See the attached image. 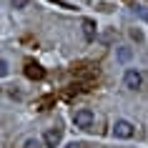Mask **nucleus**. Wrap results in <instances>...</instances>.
<instances>
[{
	"label": "nucleus",
	"instance_id": "1",
	"mask_svg": "<svg viewBox=\"0 0 148 148\" xmlns=\"http://www.w3.org/2000/svg\"><path fill=\"white\" fill-rule=\"evenodd\" d=\"M73 123H75V128H83V131H88L90 125H93V110L90 108H80L73 113Z\"/></svg>",
	"mask_w": 148,
	"mask_h": 148
},
{
	"label": "nucleus",
	"instance_id": "2",
	"mask_svg": "<svg viewBox=\"0 0 148 148\" xmlns=\"http://www.w3.org/2000/svg\"><path fill=\"white\" fill-rule=\"evenodd\" d=\"M123 86L128 88V90H138V88L143 86V73L136 70V68H128L125 75H123Z\"/></svg>",
	"mask_w": 148,
	"mask_h": 148
},
{
	"label": "nucleus",
	"instance_id": "3",
	"mask_svg": "<svg viewBox=\"0 0 148 148\" xmlns=\"http://www.w3.org/2000/svg\"><path fill=\"white\" fill-rule=\"evenodd\" d=\"M113 136H116V138H131L133 136V123L131 121H123V118L116 121V123H113Z\"/></svg>",
	"mask_w": 148,
	"mask_h": 148
},
{
	"label": "nucleus",
	"instance_id": "4",
	"mask_svg": "<svg viewBox=\"0 0 148 148\" xmlns=\"http://www.w3.org/2000/svg\"><path fill=\"white\" fill-rule=\"evenodd\" d=\"M60 138H63L60 128H48L45 136H43V143H45V148H55L58 143H60Z\"/></svg>",
	"mask_w": 148,
	"mask_h": 148
},
{
	"label": "nucleus",
	"instance_id": "5",
	"mask_svg": "<svg viewBox=\"0 0 148 148\" xmlns=\"http://www.w3.org/2000/svg\"><path fill=\"white\" fill-rule=\"evenodd\" d=\"M25 75H28L30 80H43L45 78V70L40 68L38 63H28V65H25Z\"/></svg>",
	"mask_w": 148,
	"mask_h": 148
},
{
	"label": "nucleus",
	"instance_id": "6",
	"mask_svg": "<svg viewBox=\"0 0 148 148\" xmlns=\"http://www.w3.org/2000/svg\"><path fill=\"white\" fill-rule=\"evenodd\" d=\"M83 35H86V40L95 38V23L93 20H83Z\"/></svg>",
	"mask_w": 148,
	"mask_h": 148
},
{
	"label": "nucleus",
	"instance_id": "7",
	"mask_svg": "<svg viewBox=\"0 0 148 148\" xmlns=\"http://www.w3.org/2000/svg\"><path fill=\"white\" fill-rule=\"evenodd\" d=\"M23 148H45V143L38 140V138H28V140L23 143Z\"/></svg>",
	"mask_w": 148,
	"mask_h": 148
},
{
	"label": "nucleus",
	"instance_id": "8",
	"mask_svg": "<svg viewBox=\"0 0 148 148\" xmlns=\"http://www.w3.org/2000/svg\"><path fill=\"white\" fill-rule=\"evenodd\" d=\"M131 55H133V53H131V48H118V60H123V63H125V60H131Z\"/></svg>",
	"mask_w": 148,
	"mask_h": 148
},
{
	"label": "nucleus",
	"instance_id": "9",
	"mask_svg": "<svg viewBox=\"0 0 148 148\" xmlns=\"http://www.w3.org/2000/svg\"><path fill=\"white\" fill-rule=\"evenodd\" d=\"M133 13L138 18H143V20H148V8H143V5H133Z\"/></svg>",
	"mask_w": 148,
	"mask_h": 148
},
{
	"label": "nucleus",
	"instance_id": "10",
	"mask_svg": "<svg viewBox=\"0 0 148 148\" xmlns=\"http://www.w3.org/2000/svg\"><path fill=\"white\" fill-rule=\"evenodd\" d=\"M8 70H10V65L0 58V78H5V75H8Z\"/></svg>",
	"mask_w": 148,
	"mask_h": 148
},
{
	"label": "nucleus",
	"instance_id": "11",
	"mask_svg": "<svg viewBox=\"0 0 148 148\" xmlns=\"http://www.w3.org/2000/svg\"><path fill=\"white\" fill-rule=\"evenodd\" d=\"M53 103V98H43V101L38 103V110H48V106Z\"/></svg>",
	"mask_w": 148,
	"mask_h": 148
},
{
	"label": "nucleus",
	"instance_id": "12",
	"mask_svg": "<svg viewBox=\"0 0 148 148\" xmlns=\"http://www.w3.org/2000/svg\"><path fill=\"white\" fill-rule=\"evenodd\" d=\"M13 8H18V10L28 8V0H13Z\"/></svg>",
	"mask_w": 148,
	"mask_h": 148
},
{
	"label": "nucleus",
	"instance_id": "13",
	"mask_svg": "<svg viewBox=\"0 0 148 148\" xmlns=\"http://www.w3.org/2000/svg\"><path fill=\"white\" fill-rule=\"evenodd\" d=\"M131 38H133V40H143V33L133 28V30H131Z\"/></svg>",
	"mask_w": 148,
	"mask_h": 148
},
{
	"label": "nucleus",
	"instance_id": "14",
	"mask_svg": "<svg viewBox=\"0 0 148 148\" xmlns=\"http://www.w3.org/2000/svg\"><path fill=\"white\" fill-rule=\"evenodd\" d=\"M50 3H55V5H60V8H70V5L65 3V0H50Z\"/></svg>",
	"mask_w": 148,
	"mask_h": 148
}]
</instances>
